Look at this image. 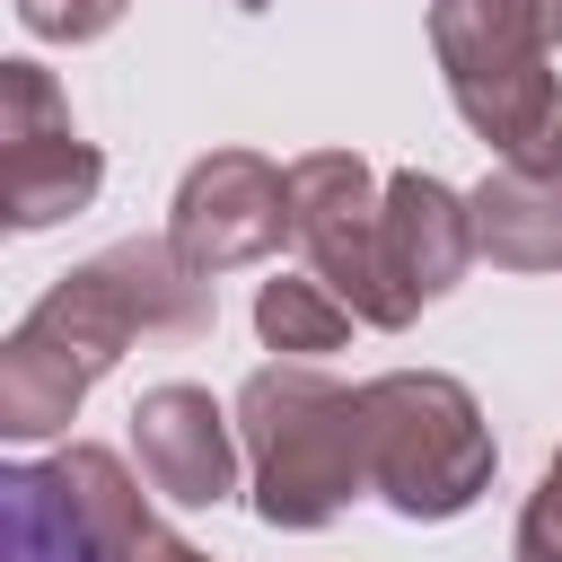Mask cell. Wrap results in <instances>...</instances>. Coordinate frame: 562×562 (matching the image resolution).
<instances>
[{"instance_id":"2","label":"cell","mask_w":562,"mask_h":562,"mask_svg":"<svg viewBox=\"0 0 562 562\" xmlns=\"http://www.w3.org/2000/svg\"><path fill=\"white\" fill-rule=\"evenodd\" d=\"M237 439L255 465L263 527H325L351 492H369L360 386H334L325 369H255L237 386Z\"/></svg>"},{"instance_id":"12","label":"cell","mask_w":562,"mask_h":562,"mask_svg":"<svg viewBox=\"0 0 562 562\" xmlns=\"http://www.w3.org/2000/svg\"><path fill=\"white\" fill-rule=\"evenodd\" d=\"M0 501H9V562H105V544L88 536V518L70 509L53 465H9Z\"/></svg>"},{"instance_id":"10","label":"cell","mask_w":562,"mask_h":562,"mask_svg":"<svg viewBox=\"0 0 562 562\" xmlns=\"http://www.w3.org/2000/svg\"><path fill=\"white\" fill-rule=\"evenodd\" d=\"M465 211H474V255H492L509 272H562V184L553 176L501 167L465 193Z\"/></svg>"},{"instance_id":"8","label":"cell","mask_w":562,"mask_h":562,"mask_svg":"<svg viewBox=\"0 0 562 562\" xmlns=\"http://www.w3.org/2000/svg\"><path fill=\"white\" fill-rule=\"evenodd\" d=\"M132 457H140V483L184 509H211L237 492V430L211 404V386H184V378L149 386L132 404Z\"/></svg>"},{"instance_id":"6","label":"cell","mask_w":562,"mask_h":562,"mask_svg":"<svg viewBox=\"0 0 562 562\" xmlns=\"http://www.w3.org/2000/svg\"><path fill=\"white\" fill-rule=\"evenodd\" d=\"M105 184L97 140H79L61 88L35 61H0V211L9 228H53Z\"/></svg>"},{"instance_id":"13","label":"cell","mask_w":562,"mask_h":562,"mask_svg":"<svg viewBox=\"0 0 562 562\" xmlns=\"http://www.w3.org/2000/svg\"><path fill=\"white\" fill-rule=\"evenodd\" d=\"M360 316L316 281V272H281V281H263L255 290V334L272 342V351H299V360H316V351H342V334H351Z\"/></svg>"},{"instance_id":"16","label":"cell","mask_w":562,"mask_h":562,"mask_svg":"<svg viewBox=\"0 0 562 562\" xmlns=\"http://www.w3.org/2000/svg\"><path fill=\"white\" fill-rule=\"evenodd\" d=\"M518 9L536 18V35H544V44H562V0H518Z\"/></svg>"},{"instance_id":"1","label":"cell","mask_w":562,"mask_h":562,"mask_svg":"<svg viewBox=\"0 0 562 562\" xmlns=\"http://www.w3.org/2000/svg\"><path fill=\"white\" fill-rule=\"evenodd\" d=\"M202 325H211V281L167 237L105 246L97 263L61 272L0 342V430L9 439L61 430L132 334H202Z\"/></svg>"},{"instance_id":"9","label":"cell","mask_w":562,"mask_h":562,"mask_svg":"<svg viewBox=\"0 0 562 562\" xmlns=\"http://www.w3.org/2000/svg\"><path fill=\"white\" fill-rule=\"evenodd\" d=\"M386 263H395V290L413 307L448 299L457 272L474 263V211H465V193H448L422 167H395L386 176Z\"/></svg>"},{"instance_id":"4","label":"cell","mask_w":562,"mask_h":562,"mask_svg":"<svg viewBox=\"0 0 562 562\" xmlns=\"http://www.w3.org/2000/svg\"><path fill=\"white\" fill-rule=\"evenodd\" d=\"M369 422V492H386L404 518H457L492 483V430L474 395L439 369H386L360 386Z\"/></svg>"},{"instance_id":"5","label":"cell","mask_w":562,"mask_h":562,"mask_svg":"<svg viewBox=\"0 0 562 562\" xmlns=\"http://www.w3.org/2000/svg\"><path fill=\"white\" fill-rule=\"evenodd\" d=\"M290 237L316 263V281L360 316V325H413V299L395 290L386 263V184L351 149H307L290 158Z\"/></svg>"},{"instance_id":"11","label":"cell","mask_w":562,"mask_h":562,"mask_svg":"<svg viewBox=\"0 0 562 562\" xmlns=\"http://www.w3.org/2000/svg\"><path fill=\"white\" fill-rule=\"evenodd\" d=\"M53 483L70 492V509L88 518V536L105 544V562H149V553L167 544L158 518H149V501H140V483L123 474L114 448H61V457H53Z\"/></svg>"},{"instance_id":"3","label":"cell","mask_w":562,"mask_h":562,"mask_svg":"<svg viewBox=\"0 0 562 562\" xmlns=\"http://www.w3.org/2000/svg\"><path fill=\"white\" fill-rule=\"evenodd\" d=\"M430 44L457 114L501 149V167L562 184V79L544 70L553 44L536 35V18L518 0H439Z\"/></svg>"},{"instance_id":"14","label":"cell","mask_w":562,"mask_h":562,"mask_svg":"<svg viewBox=\"0 0 562 562\" xmlns=\"http://www.w3.org/2000/svg\"><path fill=\"white\" fill-rule=\"evenodd\" d=\"M132 0H18V26L44 44H97Z\"/></svg>"},{"instance_id":"7","label":"cell","mask_w":562,"mask_h":562,"mask_svg":"<svg viewBox=\"0 0 562 562\" xmlns=\"http://www.w3.org/2000/svg\"><path fill=\"white\" fill-rule=\"evenodd\" d=\"M281 237H290V167H272L255 149H211V158L184 167L176 211H167V246L202 281H220L237 263H263Z\"/></svg>"},{"instance_id":"17","label":"cell","mask_w":562,"mask_h":562,"mask_svg":"<svg viewBox=\"0 0 562 562\" xmlns=\"http://www.w3.org/2000/svg\"><path fill=\"white\" fill-rule=\"evenodd\" d=\"M149 562H211V553H193V544H176V536H167V544H158Z\"/></svg>"},{"instance_id":"15","label":"cell","mask_w":562,"mask_h":562,"mask_svg":"<svg viewBox=\"0 0 562 562\" xmlns=\"http://www.w3.org/2000/svg\"><path fill=\"white\" fill-rule=\"evenodd\" d=\"M518 562H562V457L544 465V483L527 492V518H518Z\"/></svg>"}]
</instances>
